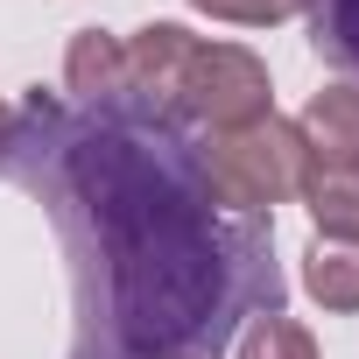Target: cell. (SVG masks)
Segmentation results:
<instances>
[{
  "mask_svg": "<svg viewBox=\"0 0 359 359\" xmlns=\"http://www.w3.org/2000/svg\"><path fill=\"white\" fill-rule=\"evenodd\" d=\"M0 176L50 212L71 261V359H219L289 303L275 219L226 212L198 134L134 92L71 106L29 85Z\"/></svg>",
  "mask_w": 359,
  "mask_h": 359,
  "instance_id": "1",
  "label": "cell"
},
{
  "mask_svg": "<svg viewBox=\"0 0 359 359\" xmlns=\"http://www.w3.org/2000/svg\"><path fill=\"white\" fill-rule=\"evenodd\" d=\"M275 113V85H268V64L247 50V43H205L191 50V71L176 85V120L184 127H205V134H233L247 120H268Z\"/></svg>",
  "mask_w": 359,
  "mask_h": 359,
  "instance_id": "3",
  "label": "cell"
},
{
  "mask_svg": "<svg viewBox=\"0 0 359 359\" xmlns=\"http://www.w3.org/2000/svg\"><path fill=\"white\" fill-rule=\"evenodd\" d=\"M127 92V43L106 29H78L64 50V99L71 106H99Z\"/></svg>",
  "mask_w": 359,
  "mask_h": 359,
  "instance_id": "5",
  "label": "cell"
},
{
  "mask_svg": "<svg viewBox=\"0 0 359 359\" xmlns=\"http://www.w3.org/2000/svg\"><path fill=\"white\" fill-rule=\"evenodd\" d=\"M191 8L233 29H282L289 15H303V0H191Z\"/></svg>",
  "mask_w": 359,
  "mask_h": 359,
  "instance_id": "11",
  "label": "cell"
},
{
  "mask_svg": "<svg viewBox=\"0 0 359 359\" xmlns=\"http://www.w3.org/2000/svg\"><path fill=\"white\" fill-rule=\"evenodd\" d=\"M303 289H310V303L352 317V310H359V247H345V240H310V247H303Z\"/></svg>",
  "mask_w": 359,
  "mask_h": 359,
  "instance_id": "8",
  "label": "cell"
},
{
  "mask_svg": "<svg viewBox=\"0 0 359 359\" xmlns=\"http://www.w3.org/2000/svg\"><path fill=\"white\" fill-rule=\"evenodd\" d=\"M233 359H317V338H310V324H296L289 310H275V317H254L240 331Z\"/></svg>",
  "mask_w": 359,
  "mask_h": 359,
  "instance_id": "10",
  "label": "cell"
},
{
  "mask_svg": "<svg viewBox=\"0 0 359 359\" xmlns=\"http://www.w3.org/2000/svg\"><path fill=\"white\" fill-rule=\"evenodd\" d=\"M296 198L310 205L317 240H345V247H359V162H310Z\"/></svg>",
  "mask_w": 359,
  "mask_h": 359,
  "instance_id": "7",
  "label": "cell"
},
{
  "mask_svg": "<svg viewBox=\"0 0 359 359\" xmlns=\"http://www.w3.org/2000/svg\"><path fill=\"white\" fill-rule=\"evenodd\" d=\"M296 134L310 148V162H359V85H324L310 92V106L296 113Z\"/></svg>",
  "mask_w": 359,
  "mask_h": 359,
  "instance_id": "6",
  "label": "cell"
},
{
  "mask_svg": "<svg viewBox=\"0 0 359 359\" xmlns=\"http://www.w3.org/2000/svg\"><path fill=\"white\" fill-rule=\"evenodd\" d=\"M120 43H127V92H134L148 113H169V120H176V85H184V71H191L198 36H191L184 22H148V29H134V36H120Z\"/></svg>",
  "mask_w": 359,
  "mask_h": 359,
  "instance_id": "4",
  "label": "cell"
},
{
  "mask_svg": "<svg viewBox=\"0 0 359 359\" xmlns=\"http://www.w3.org/2000/svg\"><path fill=\"white\" fill-rule=\"evenodd\" d=\"M310 43L331 71H345V85H359V0H303Z\"/></svg>",
  "mask_w": 359,
  "mask_h": 359,
  "instance_id": "9",
  "label": "cell"
},
{
  "mask_svg": "<svg viewBox=\"0 0 359 359\" xmlns=\"http://www.w3.org/2000/svg\"><path fill=\"white\" fill-rule=\"evenodd\" d=\"M8 127H15V106H8V99H0V141H8Z\"/></svg>",
  "mask_w": 359,
  "mask_h": 359,
  "instance_id": "12",
  "label": "cell"
},
{
  "mask_svg": "<svg viewBox=\"0 0 359 359\" xmlns=\"http://www.w3.org/2000/svg\"><path fill=\"white\" fill-rule=\"evenodd\" d=\"M205 176L226 212L240 219H275V205H289L303 191V169H310V148L296 134V120L268 113V120H247L233 134H205Z\"/></svg>",
  "mask_w": 359,
  "mask_h": 359,
  "instance_id": "2",
  "label": "cell"
}]
</instances>
